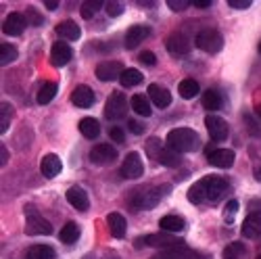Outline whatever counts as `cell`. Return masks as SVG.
Here are the masks:
<instances>
[{"mask_svg": "<svg viewBox=\"0 0 261 259\" xmlns=\"http://www.w3.org/2000/svg\"><path fill=\"white\" fill-rule=\"evenodd\" d=\"M194 44H197L199 50H205L209 55H215L220 53L222 46H224V38L217 30H203L197 34V40H194Z\"/></svg>", "mask_w": 261, "mask_h": 259, "instance_id": "obj_4", "label": "cell"}, {"mask_svg": "<svg viewBox=\"0 0 261 259\" xmlns=\"http://www.w3.org/2000/svg\"><path fill=\"white\" fill-rule=\"evenodd\" d=\"M238 211V201H230L228 203V224H232V215Z\"/></svg>", "mask_w": 261, "mask_h": 259, "instance_id": "obj_46", "label": "cell"}, {"mask_svg": "<svg viewBox=\"0 0 261 259\" xmlns=\"http://www.w3.org/2000/svg\"><path fill=\"white\" fill-rule=\"evenodd\" d=\"M94 98L96 96H94L90 86H77V88L73 90V94H71V102L75 107H80V109H88V107H92Z\"/></svg>", "mask_w": 261, "mask_h": 259, "instance_id": "obj_20", "label": "cell"}, {"mask_svg": "<svg viewBox=\"0 0 261 259\" xmlns=\"http://www.w3.org/2000/svg\"><path fill=\"white\" fill-rule=\"evenodd\" d=\"M192 5L199 9H207V7H211V0H192Z\"/></svg>", "mask_w": 261, "mask_h": 259, "instance_id": "obj_50", "label": "cell"}, {"mask_svg": "<svg viewBox=\"0 0 261 259\" xmlns=\"http://www.w3.org/2000/svg\"><path fill=\"white\" fill-rule=\"evenodd\" d=\"M67 201H69V205H73L77 211H86L90 207V199H88V192H86L82 186H71L69 190H67Z\"/></svg>", "mask_w": 261, "mask_h": 259, "instance_id": "obj_18", "label": "cell"}, {"mask_svg": "<svg viewBox=\"0 0 261 259\" xmlns=\"http://www.w3.org/2000/svg\"><path fill=\"white\" fill-rule=\"evenodd\" d=\"M165 48L169 50V55H173V57H186L188 55V50H190V46H188V40L182 36V34H171L169 38H167V42H165Z\"/></svg>", "mask_w": 261, "mask_h": 259, "instance_id": "obj_17", "label": "cell"}, {"mask_svg": "<svg viewBox=\"0 0 261 259\" xmlns=\"http://www.w3.org/2000/svg\"><path fill=\"white\" fill-rule=\"evenodd\" d=\"M142 174H144V163H142L140 155H138V153H129V155L123 159L121 176L127 178V180H138Z\"/></svg>", "mask_w": 261, "mask_h": 259, "instance_id": "obj_8", "label": "cell"}, {"mask_svg": "<svg viewBox=\"0 0 261 259\" xmlns=\"http://www.w3.org/2000/svg\"><path fill=\"white\" fill-rule=\"evenodd\" d=\"M17 59V48L13 46V44H9V42H3L0 44V65H9V63H13Z\"/></svg>", "mask_w": 261, "mask_h": 259, "instance_id": "obj_35", "label": "cell"}, {"mask_svg": "<svg viewBox=\"0 0 261 259\" xmlns=\"http://www.w3.org/2000/svg\"><path fill=\"white\" fill-rule=\"evenodd\" d=\"M115 159H117V150H115V146L107 144V142L96 144V146L90 150V161L96 163V165H109V163H113Z\"/></svg>", "mask_w": 261, "mask_h": 259, "instance_id": "obj_10", "label": "cell"}, {"mask_svg": "<svg viewBox=\"0 0 261 259\" xmlns=\"http://www.w3.org/2000/svg\"><path fill=\"white\" fill-rule=\"evenodd\" d=\"M125 69L121 67L119 61H105V63H98L96 65V77L100 82H113L117 77H121Z\"/></svg>", "mask_w": 261, "mask_h": 259, "instance_id": "obj_11", "label": "cell"}, {"mask_svg": "<svg viewBox=\"0 0 261 259\" xmlns=\"http://www.w3.org/2000/svg\"><path fill=\"white\" fill-rule=\"evenodd\" d=\"M40 169H42V174H44V178H57L63 169V163L57 155H46L40 163Z\"/></svg>", "mask_w": 261, "mask_h": 259, "instance_id": "obj_22", "label": "cell"}, {"mask_svg": "<svg viewBox=\"0 0 261 259\" xmlns=\"http://www.w3.org/2000/svg\"><path fill=\"white\" fill-rule=\"evenodd\" d=\"M203 107L205 109H209V111H217L222 107V96H220V92L217 90H205V94H203Z\"/></svg>", "mask_w": 261, "mask_h": 259, "instance_id": "obj_33", "label": "cell"}, {"mask_svg": "<svg viewBox=\"0 0 261 259\" xmlns=\"http://www.w3.org/2000/svg\"><path fill=\"white\" fill-rule=\"evenodd\" d=\"M138 59H140L144 65H155V63H157V57H155L153 53H150V50H144V53H140V55H138Z\"/></svg>", "mask_w": 261, "mask_h": 259, "instance_id": "obj_41", "label": "cell"}, {"mask_svg": "<svg viewBox=\"0 0 261 259\" xmlns=\"http://www.w3.org/2000/svg\"><path fill=\"white\" fill-rule=\"evenodd\" d=\"M11 115H13V107H11V102H3V107H0V134H5L7 130H9Z\"/></svg>", "mask_w": 261, "mask_h": 259, "instance_id": "obj_36", "label": "cell"}, {"mask_svg": "<svg viewBox=\"0 0 261 259\" xmlns=\"http://www.w3.org/2000/svg\"><path fill=\"white\" fill-rule=\"evenodd\" d=\"M138 5L140 7H153L155 3H150V0H138Z\"/></svg>", "mask_w": 261, "mask_h": 259, "instance_id": "obj_51", "label": "cell"}, {"mask_svg": "<svg viewBox=\"0 0 261 259\" xmlns=\"http://www.w3.org/2000/svg\"><path fill=\"white\" fill-rule=\"evenodd\" d=\"M25 232L36 236V234H53V226L48 220H44L42 215L36 211L34 205H28L25 207Z\"/></svg>", "mask_w": 261, "mask_h": 259, "instance_id": "obj_5", "label": "cell"}, {"mask_svg": "<svg viewBox=\"0 0 261 259\" xmlns=\"http://www.w3.org/2000/svg\"><path fill=\"white\" fill-rule=\"evenodd\" d=\"M134 245L136 247H163V249H171V247L182 245V241L173 239L171 234H148V236H142V239L136 241Z\"/></svg>", "mask_w": 261, "mask_h": 259, "instance_id": "obj_7", "label": "cell"}, {"mask_svg": "<svg viewBox=\"0 0 261 259\" xmlns=\"http://www.w3.org/2000/svg\"><path fill=\"white\" fill-rule=\"evenodd\" d=\"M80 132H82V136H86L88 140H92V138H96L98 134H100V123L94 119V117H84V119H80Z\"/></svg>", "mask_w": 261, "mask_h": 259, "instance_id": "obj_25", "label": "cell"}, {"mask_svg": "<svg viewBox=\"0 0 261 259\" xmlns=\"http://www.w3.org/2000/svg\"><path fill=\"white\" fill-rule=\"evenodd\" d=\"M155 161H159V163L165 165V167H180V165H182V155L176 153V150H171L169 146H163V148L159 150V155H157Z\"/></svg>", "mask_w": 261, "mask_h": 259, "instance_id": "obj_23", "label": "cell"}, {"mask_svg": "<svg viewBox=\"0 0 261 259\" xmlns=\"http://www.w3.org/2000/svg\"><path fill=\"white\" fill-rule=\"evenodd\" d=\"M80 234H82L80 226L73 224V222H69V224H65L63 230L59 232V239H61V243H65V245H75L77 239H80Z\"/></svg>", "mask_w": 261, "mask_h": 259, "instance_id": "obj_26", "label": "cell"}, {"mask_svg": "<svg viewBox=\"0 0 261 259\" xmlns=\"http://www.w3.org/2000/svg\"><path fill=\"white\" fill-rule=\"evenodd\" d=\"M148 96H150V100H153V105L159 107V109H167V107L171 105V92L167 88H163V86H159V84L148 86Z\"/></svg>", "mask_w": 261, "mask_h": 259, "instance_id": "obj_19", "label": "cell"}, {"mask_svg": "<svg viewBox=\"0 0 261 259\" xmlns=\"http://www.w3.org/2000/svg\"><path fill=\"white\" fill-rule=\"evenodd\" d=\"M178 90H180V96L182 98H194L199 94V82L197 80H182L180 86H178Z\"/></svg>", "mask_w": 261, "mask_h": 259, "instance_id": "obj_32", "label": "cell"}, {"mask_svg": "<svg viewBox=\"0 0 261 259\" xmlns=\"http://www.w3.org/2000/svg\"><path fill=\"white\" fill-rule=\"evenodd\" d=\"M109 136H111L115 142H121V144H123V140H125V134H123V130H121V127H111Z\"/></svg>", "mask_w": 261, "mask_h": 259, "instance_id": "obj_44", "label": "cell"}, {"mask_svg": "<svg viewBox=\"0 0 261 259\" xmlns=\"http://www.w3.org/2000/svg\"><path fill=\"white\" fill-rule=\"evenodd\" d=\"M105 5H107V3H102V0H88V3L82 5V11H80V13H82L84 19H90V17H92L96 11H100Z\"/></svg>", "mask_w": 261, "mask_h": 259, "instance_id": "obj_37", "label": "cell"}, {"mask_svg": "<svg viewBox=\"0 0 261 259\" xmlns=\"http://www.w3.org/2000/svg\"><path fill=\"white\" fill-rule=\"evenodd\" d=\"M25 17H30L32 21H30V23L32 25H42V23H44V19H42L34 9H28V13H25Z\"/></svg>", "mask_w": 261, "mask_h": 259, "instance_id": "obj_43", "label": "cell"}, {"mask_svg": "<svg viewBox=\"0 0 261 259\" xmlns=\"http://www.w3.org/2000/svg\"><path fill=\"white\" fill-rule=\"evenodd\" d=\"M144 148H146V155L155 161V159H157V155H159V150L163 148V142H161L159 138H150V140L146 142V146H144Z\"/></svg>", "mask_w": 261, "mask_h": 259, "instance_id": "obj_38", "label": "cell"}, {"mask_svg": "<svg viewBox=\"0 0 261 259\" xmlns=\"http://www.w3.org/2000/svg\"><path fill=\"white\" fill-rule=\"evenodd\" d=\"M255 178H257V180H259V182H261V165H259V167H257V169H255Z\"/></svg>", "mask_w": 261, "mask_h": 259, "instance_id": "obj_52", "label": "cell"}, {"mask_svg": "<svg viewBox=\"0 0 261 259\" xmlns=\"http://www.w3.org/2000/svg\"><path fill=\"white\" fill-rule=\"evenodd\" d=\"M259 53H261V44H259Z\"/></svg>", "mask_w": 261, "mask_h": 259, "instance_id": "obj_53", "label": "cell"}, {"mask_svg": "<svg viewBox=\"0 0 261 259\" xmlns=\"http://www.w3.org/2000/svg\"><path fill=\"white\" fill-rule=\"evenodd\" d=\"M165 259H167V257H165Z\"/></svg>", "mask_w": 261, "mask_h": 259, "instance_id": "obj_55", "label": "cell"}, {"mask_svg": "<svg viewBox=\"0 0 261 259\" xmlns=\"http://www.w3.org/2000/svg\"><path fill=\"white\" fill-rule=\"evenodd\" d=\"M57 92H59V86H57L55 82H46V84L38 90V94H36V102H38V105H48V102L57 96Z\"/></svg>", "mask_w": 261, "mask_h": 259, "instance_id": "obj_28", "label": "cell"}, {"mask_svg": "<svg viewBox=\"0 0 261 259\" xmlns=\"http://www.w3.org/2000/svg\"><path fill=\"white\" fill-rule=\"evenodd\" d=\"M127 113V100L121 92H113L111 96L107 98V105H105V117L109 121H117L121 119L123 115Z\"/></svg>", "mask_w": 261, "mask_h": 259, "instance_id": "obj_6", "label": "cell"}, {"mask_svg": "<svg viewBox=\"0 0 261 259\" xmlns=\"http://www.w3.org/2000/svg\"><path fill=\"white\" fill-rule=\"evenodd\" d=\"M171 192V186L169 184H163V186H157V188H142L138 192L132 194V199H129V205H132L134 209H153L157 207L167 194Z\"/></svg>", "mask_w": 261, "mask_h": 259, "instance_id": "obj_2", "label": "cell"}, {"mask_svg": "<svg viewBox=\"0 0 261 259\" xmlns=\"http://www.w3.org/2000/svg\"><path fill=\"white\" fill-rule=\"evenodd\" d=\"M188 5H192V3H188V0H167V7L171 11H184V9H188Z\"/></svg>", "mask_w": 261, "mask_h": 259, "instance_id": "obj_40", "label": "cell"}, {"mask_svg": "<svg viewBox=\"0 0 261 259\" xmlns=\"http://www.w3.org/2000/svg\"><path fill=\"white\" fill-rule=\"evenodd\" d=\"M224 259H247V247L243 243H230L224 253H222Z\"/></svg>", "mask_w": 261, "mask_h": 259, "instance_id": "obj_31", "label": "cell"}, {"mask_svg": "<svg viewBox=\"0 0 261 259\" xmlns=\"http://www.w3.org/2000/svg\"><path fill=\"white\" fill-rule=\"evenodd\" d=\"M25 25H28V17L25 15L11 13V15H7L5 23H3V32L9 34V36H21L23 30H25Z\"/></svg>", "mask_w": 261, "mask_h": 259, "instance_id": "obj_13", "label": "cell"}, {"mask_svg": "<svg viewBox=\"0 0 261 259\" xmlns=\"http://www.w3.org/2000/svg\"><path fill=\"white\" fill-rule=\"evenodd\" d=\"M228 5L232 9H249L253 3H251V0H228Z\"/></svg>", "mask_w": 261, "mask_h": 259, "instance_id": "obj_45", "label": "cell"}, {"mask_svg": "<svg viewBox=\"0 0 261 259\" xmlns=\"http://www.w3.org/2000/svg\"><path fill=\"white\" fill-rule=\"evenodd\" d=\"M132 109L140 117H148L150 113H153V107H150V102H148V98L144 94H134L132 96Z\"/></svg>", "mask_w": 261, "mask_h": 259, "instance_id": "obj_30", "label": "cell"}, {"mask_svg": "<svg viewBox=\"0 0 261 259\" xmlns=\"http://www.w3.org/2000/svg\"><path fill=\"white\" fill-rule=\"evenodd\" d=\"M107 224H109V230H111V234L115 236V239H123L125 236V230H127V222L121 213H109L107 215Z\"/></svg>", "mask_w": 261, "mask_h": 259, "instance_id": "obj_21", "label": "cell"}, {"mask_svg": "<svg viewBox=\"0 0 261 259\" xmlns=\"http://www.w3.org/2000/svg\"><path fill=\"white\" fill-rule=\"evenodd\" d=\"M42 5H44L48 11H57L61 3H59V0H44V3H42Z\"/></svg>", "mask_w": 261, "mask_h": 259, "instance_id": "obj_48", "label": "cell"}, {"mask_svg": "<svg viewBox=\"0 0 261 259\" xmlns=\"http://www.w3.org/2000/svg\"><path fill=\"white\" fill-rule=\"evenodd\" d=\"M7 161H9V150H7V146L3 144V146H0V165L5 167Z\"/></svg>", "mask_w": 261, "mask_h": 259, "instance_id": "obj_47", "label": "cell"}, {"mask_svg": "<svg viewBox=\"0 0 261 259\" xmlns=\"http://www.w3.org/2000/svg\"><path fill=\"white\" fill-rule=\"evenodd\" d=\"M257 259H261V255H259V257H257Z\"/></svg>", "mask_w": 261, "mask_h": 259, "instance_id": "obj_54", "label": "cell"}, {"mask_svg": "<svg viewBox=\"0 0 261 259\" xmlns=\"http://www.w3.org/2000/svg\"><path fill=\"white\" fill-rule=\"evenodd\" d=\"M71 48L67 42H55L53 48H50V63L55 67H63V65H67L71 61Z\"/></svg>", "mask_w": 261, "mask_h": 259, "instance_id": "obj_14", "label": "cell"}, {"mask_svg": "<svg viewBox=\"0 0 261 259\" xmlns=\"http://www.w3.org/2000/svg\"><path fill=\"white\" fill-rule=\"evenodd\" d=\"M159 226H161V230L171 234V232H182L186 228V222H184V218H180V215H165V218H161Z\"/></svg>", "mask_w": 261, "mask_h": 259, "instance_id": "obj_27", "label": "cell"}, {"mask_svg": "<svg viewBox=\"0 0 261 259\" xmlns=\"http://www.w3.org/2000/svg\"><path fill=\"white\" fill-rule=\"evenodd\" d=\"M205 125H207V132H209V136H211L213 142H222V140L228 138L230 127H228V123L222 117L209 115V117H205Z\"/></svg>", "mask_w": 261, "mask_h": 259, "instance_id": "obj_9", "label": "cell"}, {"mask_svg": "<svg viewBox=\"0 0 261 259\" xmlns=\"http://www.w3.org/2000/svg\"><path fill=\"white\" fill-rule=\"evenodd\" d=\"M121 86H125V88H129V86H138L144 77H142V73L138 71V69H134V67H129V69H125L123 73H121Z\"/></svg>", "mask_w": 261, "mask_h": 259, "instance_id": "obj_34", "label": "cell"}, {"mask_svg": "<svg viewBox=\"0 0 261 259\" xmlns=\"http://www.w3.org/2000/svg\"><path fill=\"white\" fill-rule=\"evenodd\" d=\"M57 34H59L61 38H65V40L75 42V40H80L82 30H80L77 23H73V21H63V23L57 25Z\"/></svg>", "mask_w": 261, "mask_h": 259, "instance_id": "obj_24", "label": "cell"}, {"mask_svg": "<svg viewBox=\"0 0 261 259\" xmlns=\"http://www.w3.org/2000/svg\"><path fill=\"white\" fill-rule=\"evenodd\" d=\"M207 161L213 167L228 169V167L234 165V150H230V148H213L211 153H207Z\"/></svg>", "mask_w": 261, "mask_h": 259, "instance_id": "obj_12", "label": "cell"}, {"mask_svg": "<svg viewBox=\"0 0 261 259\" xmlns=\"http://www.w3.org/2000/svg\"><path fill=\"white\" fill-rule=\"evenodd\" d=\"M127 127H129V132L132 134H144V123L132 119V121H127Z\"/></svg>", "mask_w": 261, "mask_h": 259, "instance_id": "obj_42", "label": "cell"}, {"mask_svg": "<svg viewBox=\"0 0 261 259\" xmlns=\"http://www.w3.org/2000/svg\"><path fill=\"white\" fill-rule=\"evenodd\" d=\"M148 36H150V28H146V25H132L127 30V34H125L123 44H125V48H136L138 44H142Z\"/></svg>", "mask_w": 261, "mask_h": 259, "instance_id": "obj_15", "label": "cell"}, {"mask_svg": "<svg viewBox=\"0 0 261 259\" xmlns=\"http://www.w3.org/2000/svg\"><path fill=\"white\" fill-rule=\"evenodd\" d=\"M243 236L245 239H261V211L249 213L243 222Z\"/></svg>", "mask_w": 261, "mask_h": 259, "instance_id": "obj_16", "label": "cell"}, {"mask_svg": "<svg viewBox=\"0 0 261 259\" xmlns=\"http://www.w3.org/2000/svg\"><path fill=\"white\" fill-rule=\"evenodd\" d=\"M230 192V182L220 176H205L199 182H194L188 190V201L192 205L217 203Z\"/></svg>", "mask_w": 261, "mask_h": 259, "instance_id": "obj_1", "label": "cell"}, {"mask_svg": "<svg viewBox=\"0 0 261 259\" xmlns=\"http://www.w3.org/2000/svg\"><path fill=\"white\" fill-rule=\"evenodd\" d=\"M105 11L111 15V17H117V15L123 13V5L117 3V0H111V3H107V5H105Z\"/></svg>", "mask_w": 261, "mask_h": 259, "instance_id": "obj_39", "label": "cell"}, {"mask_svg": "<svg viewBox=\"0 0 261 259\" xmlns=\"http://www.w3.org/2000/svg\"><path fill=\"white\" fill-rule=\"evenodd\" d=\"M84 259H119V255H115V253H107V255H102V257H94V255H86Z\"/></svg>", "mask_w": 261, "mask_h": 259, "instance_id": "obj_49", "label": "cell"}, {"mask_svg": "<svg viewBox=\"0 0 261 259\" xmlns=\"http://www.w3.org/2000/svg\"><path fill=\"white\" fill-rule=\"evenodd\" d=\"M167 146L176 153H190L199 146V134L190 127H176L167 134Z\"/></svg>", "mask_w": 261, "mask_h": 259, "instance_id": "obj_3", "label": "cell"}, {"mask_svg": "<svg viewBox=\"0 0 261 259\" xmlns=\"http://www.w3.org/2000/svg\"><path fill=\"white\" fill-rule=\"evenodd\" d=\"M55 249L48 245H34L25 253V259H55Z\"/></svg>", "mask_w": 261, "mask_h": 259, "instance_id": "obj_29", "label": "cell"}]
</instances>
